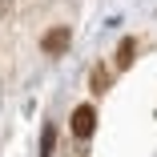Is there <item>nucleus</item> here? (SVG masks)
Wrapping results in <instances>:
<instances>
[{
  "instance_id": "1",
  "label": "nucleus",
  "mask_w": 157,
  "mask_h": 157,
  "mask_svg": "<svg viewBox=\"0 0 157 157\" xmlns=\"http://www.w3.org/2000/svg\"><path fill=\"white\" fill-rule=\"evenodd\" d=\"M69 129L85 141V137H93V129H97V109L93 105H77L73 109V117H69Z\"/></svg>"
},
{
  "instance_id": "2",
  "label": "nucleus",
  "mask_w": 157,
  "mask_h": 157,
  "mask_svg": "<svg viewBox=\"0 0 157 157\" xmlns=\"http://www.w3.org/2000/svg\"><path fill=\"white\" fill-rule=\"evenodd\" d=\"M69 40H73V33H69V28H48V33H44V40H40V48H44L48 56H56V52H65V48H69Z\"/></svg>"
},
{
  "instance_id": "3",
  "label": "nucleus",
  "mask_w": 157,
  "mask_h": 157,
  "mask_svg": "<svg viewBox=\"0 0 157 157\" xmlns=\"http://www.w3.org/2000/svg\"><path fill=\"white\" fill-rule=\"evenodd\" d=\"M133 52H137V40H129V36H125V40L117 44V65L125 69V65H129V60H133Z\"/></svg>"
},
{
  "instance_id": "4",
  "label": "nucleus",
  "mask_w": 157,
  "mask_h": 157,
  "mask_svg": "<svg viewBox=\"0 0 157 157\" xmlns=\"http://www.w3.org/2000/svg\"><path fill=\"white\" fill-rule=\"evenodd\" d=\"M52 145H56V129L44 125V133H40V157H52Z\"/></svg>"
},
{
  "instance_id": "5",
  "label": "nucleus",
  "mask_w": 157,
  "mask_h": 157,
  "mask_svg": "<svg viewBox=\"0 0 157 157\" xmlns=\"http://www.w3.org/2000/svg\"><path fill=\"white\" fill-rule=\"evenodd\" d=\"M109 81H113V77H109V69H101V65L93 69V93H105V89H109Z\"/></svg>"
}]
</instances>
